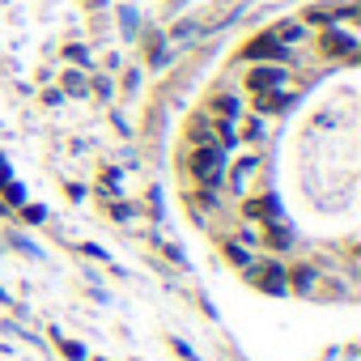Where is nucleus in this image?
<instances>
[{"instance_id":"f257e3e1","label":"nucleus","mask_w":361,"mask_h":361,"mask_svg":"<svg viewBox=\"0 0 361 361\" xmlns=\"http://www.w3.org/2000/svg\"><path fill=\"white\" fill-rule=\"evenodd\" d=\"M221 170H226V149H221V145H196V149H192V174L200 178L204 188L217 183Z\"/></svg>"},{"instance_id":"f03ea898","label":"nucleus","mask_w":361,"mask_h":361,"mask_svg":"<svg viewBox=\"0 0 361 361\" xmlns=\"http://www.w3.org/2000/svg\"><path fill=\"white\" fill-rule=\"evenodd\" d=\"M247 281H251L255 289H268V293H285V289H289L281 264H255V268H247Z\"/></svg>"},{"instance_id":"7ed1b4c3","label":"nucleus","mask_w":361,"mask_h":361,"mask_svg":"<svg viewBox=\"0 0 361 361\" xmlns=\"http://www.w3.org/2000/svg\"><path fill=\"white\" fill-rule=\"evenodd\" d=\"M243 56H247V60H285V43L268 30V35H255V39L243 47Z\"/></svg>"},{"instance_id":"20e7f679","label":"nucleus","mask_w":361,"mask_h":361,"mask_svg":"<svg viewBox=\"0 0 361 361\" xmlns=\"http://www.w3.org/2000/svg\"><path fill=\"white\" fill-rule=\"evenodd\" d=\"M276 85H285V68H272V64H259V68H251V77H247V90H255V94H268V90H276Z\"/></svg>"},{"instance_id":"39448f33","label":"nucleus","mask_w":361,"mask_h":361,"mask_svg":"<svg viewBox=\"0 0 361 361\" xmlns=\"http://www.w3.org/2000/svg\"><path fill=\"white\" fill-rule=\"evenodd\" d=\"M319 47H323V56H353L357 51V39L353 35H340V30H323Z\"/></svg>"},{"instance_id":"423d86ee","label":"nucleus","mask_w":361,"mask_h":361,"mask_svg":"<svg viewBox=\"0 0 361 361\" xmlns=\"http://www.w3.org/2000/svg\"><path fill=\"white\" fill-rule=\"evenodd\" d=\"M247 217L272 226V221H276V200H268V196H264V200H247Z\"/></svg>"},{"instance_id":"0eeeda50","label":"nucleus","mask_w":361,"mask_h":361,"mask_svg":"<svg viewBox=\"0 0 361 361\" xmlns=\"http://www.w3.org/2000/svg\"><path fill=\"white\" fill-rule=\"evenodd\" d=\"M226 255H230L234 264H243V268H251V255H247V251H243L238 243H226Z\"/></svg>"}]
</instances>
